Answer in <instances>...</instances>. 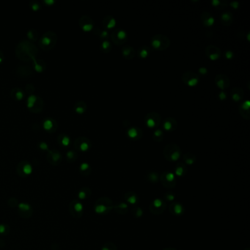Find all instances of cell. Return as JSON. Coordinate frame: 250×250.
Instances as JSON below:
<instances>
[{"mask_svg": "<svg viewBox=\"0 0 250 250\" xmlns=\"http://www.w3.org/2000/svg\"><path fill=\"white\" fill-rule=\"evenodd\" d=\"M87 197V194L85 192H84V191H82V192H79V194H78V197L80 199H82V200H84V199H85Z\"/></svg>", "mask_w": 250, "mask_h": 250, "instance_id": "c3c4849f", "label": "cell"}, {"mask_svg": "<svg viewBox=\"0 0 250 250\" xmlns=\"http://www.w3.org/2000/svg\"><path fill=\"white\" fill-rule=\"evenodd\" d=\"M163 250H178L176 249V248H172V247H167V248H164Z\"/></svg>", "mask_w": 250, "mask_h": 250, "instance_id": "6f0895ef", "label": "cell"}, {"mask_svg": "<svg viewBox=\"0 0 250 250\" xmlns=\"http://www.w3.org/2000/svg\"><path fill=\"white\" fill-rule=\"evenodd\" d=\"M205 53L206 56L212 61L218 60L222 55L221 49L214 45H208L206 46L205 49Z\"/></svg>", "mask_w": 250, "mask_h": 250, "instance_id": "9c48e42d", "label": "cell"}, {"mask_svg": "<svg viewBox=\"0 0 250 250\" xmlns=\"http://www.w3.org/2000/svg\"><path fill=\"white\" fill-rule=\"evenodd\" d=\"M230 5L231 6V7H233V8H234V9H238L239 7L240 3L239 2L233 1L230 3Z\"/></svg>", "mask_w": 250, "mask_h": 250, "instance_id": "bcb514c9", "label": "cell"}, {"mask_svg": "<svg viewBox=\"0 0 250 250\" xmlns=\"http://www.w3.org/2000/svg\"><path fill=\"white\" fill-rule=\"evenodd\" d=\"M15 95H16V98H17L19 100L21 99V98H22L23 97V92H21V91L17 92Z\"/></svg>", "mask_w": 250, "mask_h": 250, "instance_id": "681fc988", "label": "cell"}, {"mask_svg": "<svg viewBox=\"0 0 250 250\" xmlns=\"http://www.w3.org/2000/svg\"><path fill=\"white\" fill-rule=\"evenodd\" d=\"M167 208V202L161 198H155L150 203L149 209L154 215H161Z\"/></svg>", "mask_w": 250, "mask_h": 250, "instance_id": "5b68a950", "label": "cell"}, {"mask_svg": "<svg viewBox=\"0 0 250 250\" xmlns=\"http://www.w3.org/2000/svg\"><path fill=\"white\" fill-rule=\"evenodd\" d=\"M187 173V167L184 163H178L174 169V175L178 177H184Z\"/></svg>", "mask_w": 250, "mask_h": 250, "instance_id": "603a6c76", "label": "cell"}, {"mask_svg": "<svg viewBox=\"0 0 250 250\" xmlns=\"http://www.w3.org/2000/svg\"><path fill=\"white\" fill-rule=\"evenodd\" d=\"M32 166H31L30 164H26L23 167V172H24L25 174L27 175H29L31 172H32Z\"/></svg>", "mask_w": 250, "mask_h": 250, "instance_id": "8d00e7d4", "label": "cell"}, {"mask_svg": "<svg viewBox=\"0 0 250 250\" xmlns=\"http://www.w3.org/2000/svg\"><path fill=\"white\" fill-rule=\"evenodd\" d=\"M200 19H201L202 24H203L205 27H208L213 26L214 22H215V19H214L213 15L207 11H205L202 13L201 16H200Z\"/></svg>", "mask_w": 250, "mask_h": 250, "instance_id": "9a60e30c", "label": "cell"}, {"mask_svg": "<svg viewBox=\"0 0 250 250\" xmlns=\"http://www.w3.org/2000/svg\"><path fill=\"white\" fill-rule=\"evenodd\" d=\"M90 141L85 138L82 139V142H81V143L79 145V148L81 150L87 151L88 149L90 148Z\"/></svg>", "mask_w": 250, "mask_h": 250, "instance_id": "4dcf8cb0", "label": "cell"}, {"mask_svg": "<svg viewBox=\"0 0 250 250\" xmlns=\"http://www.w3.org/2000/svg\"><path fill=\"white\" fill-rule=\"evenodd\" d=\"M181 78H182L183 82L189 87H195L200 82V78L198 75L192 70L184 72V74L181 76Z\"/></svg>", "mask_w": 250, "mask_h": 250, "instance_id": "52a82bcc", "label": "cell"}, {"mask_svg": "<svg viewBox=\"0 0 250 250\" xmlns=\"http://www.w3.org/2000/svg\"><path fill=\"white\" fill-rule=\"evenodd\" d=\"M114 202L111 199L102 197L97 202L95 206V211L98 214H108L113 210Z\"/></svg>", "mask_w": 250, "mask_h": 250, "instance_id": "3957f363", "label": "cell"}, {"mask_svg": "<svg viewBox=\"0 0 250 250\" xmlns=\"http://www.w3.org/2000/svg\"><path fill=\"white\" fill-rule=\"evenodd\" d=\"M178 127V122L174 117H166L162 122V128L167 131H174Z\"/></svg>", "mask_w": 250, "mask_h": 250, "instance_id": "8fae6325", "label": "cell"}, {"mask_svg": "<svg viewBox=\"0 0 250 250\" xmlns=\"http://www.w3.org/2000/svg\"><path fill=\"white\" fill-rule=\"evenodd\" d=\"M103 27L105 29V30L107 29H111L115 28L116 26V20L115 19L112 15H107L104 17L103 19Z\"/></svg>", "mask_w": 250, "mask_h": 250, "instance_id": "44dd1931", "label": "cell"}, {"mask_svg": "<svg viewBox=\"0 0 250 250\" xmlns=\"http://www.w3.org/2000/svg\"><path fill=\"white\" fill-rule=\"evenodd\" d=\"M101 250H117V247L114 243L107 242L102 247Z\"/></svg>", "mask_w": 250, "mask_h": 250, "instance_id": "d6a6232c", "label": "cell"}, {"mask_svg": "<svg viewBox=\"0 0 250 250\" xmlns=\"http://www.w3.org/2000/svg\"><path fill=\"white\" fill-rule=\"evenodd\" d=\"M249 109H250V102L249 100H246V101H244L241 104H240L239 107V113L244 119L247 120L249 119L250 117Z\"/></svg>", "mask_w": 250, "mask_h": 250, "instance_id": "5bb4252c", "label": "cell"}, {"mask_svg": "<svg viewBox=\"0 0 250 250\" xmlns=\"http://www.w3.org/2000/svg\"><path fill=\"white\" fill-rule=\"evenodd\" d=\"M144 121H145V125L147 128H149V129H155L160 125L161 117L160 115L157 112H150L145 115Z\"/></svg>", "mask_w": 250, "mask_h": 250, "instance_id": "8992f818", "label": "cell"}, {"mask_svg": "<svg viewBox=\"0 0 250 250\" xmlns=\"http://www.w3.org/2000/svg\"><path fill=\"white\" fill-rule=\"evenodd\" d=\"M220 19H221L222 24L224 25V26H230L233 23V15L230 11L224 12V13H222Z\"/></svg>", "mask_w": 250, "mask_h": 250, "instance_id": "7402d4cb", "label": "cell"}, {"mask_svg": "<svg viewBox=\"0 0 250 250\" xmlns=\"http://www.w3.org/2000/svg\"><path fill=\"white\" fill-rule=\"evenodd\" d=\"M41 41H42V43L43 45H45V46H48V45L51 43V39L46 36L43 37Z\"/></svg>", "mask_w": 250, "mask_h": 250, "instance_id": "ab89813d", "label": "cell"}, {"mask_svg": "<svg viewBox=\"0 0 250 250\" xmlns=\"http://www.w3.org/2000/svg\"><path fill=\"white\" fill-rule=\"evenodd\" d=\"M159 177L160 176L159 175L158 172H154V171H150L147 174L146 178L147 180L150 181L152 184H156L159 181Z\"/></svg>", "mask_w": 250, "mask_h": 250, "instance_id": "484cf974", "label": "cell"}, {"mask_svg": "<svg viewBox=\"0 0 250 250\" xmlns=\"http://www.w3.org/2000/svg\"><path fill=\"white\" fill-rule=\"evenodd\" d=\"M100 37L102 39H105V38H107L108 37H109V33H108V31L107 30H105V29H104V30L101 31V33H100Z\"/></svg>", "mask_w": 250, "mask_h": 250, "instance_id": "f35d334b", "label": "cell"}, {"mask_svg": "<svg viewBox=\"0 0 250 250\" xmlns=\"http://www.w3.org/2000/svg\"><path fill=\"white\" fill-rule=\"evenodd\" d=\"M45 2L49 5H52V4L54 3V0H45Z\"/></svg>", "mask_w": 250, "mask_h": 250, "instance_id": "11a10c76", "label": "cell"}, {"mask_svg": "<svg viewBox=\"0 0 250 250\" xmlns=\"http://www.w3.org/2000/svg\"><path fill=\"white\" fill-rule=\"evenodd\" d=\"M224 56H225L226 59H227V60H232L234 57V53L233 51H226L225 53H224Z\"/></svg>", "mask_w": 250, "mask_h": 250, "instance_id": "74e56055", "label": "cell"}, {"mask_svg": "<svg viewBox=\"0 0 250 250\" xmlns=\"http://www.w3.org/2000/svg\"><path fill=\"white\" fill-rule=\"evenodd\" d=\"M153 138L155 142H160L164 139V132L161 129H155L153 132Z\"/></svg>", "mask_w": 250, "mask_h": 250, "instance_id": "83f0119b", "label": "cell"}, {"mask_svg": "<svg viewBox=\"0 0 250 250\" xmlns=\"http://www.w3.org/2000/svg\"><path fill=\"white\" fill-rule=\"evenodd\" d=\"M169 210L172 215L176 216H182L185 213L184 206L178 202H171L170 206H169Z\"/></svg>", "mask_w": 250, "mask_h": 250, "instance_id": "7c38bea8", "label": "cell"}, {"mask_svg": "<svg viewBox=\"0 0 250 250\" xmlns=\"http://www.w3.org/2000/svg\"><path fill=\"white\" fill-rule=\"evenodd\" d=\"M164 200L166 202H174L175 199H176V194H175L173 192H167L164 194Z\"/></svg>", "mask_w": 250, "mask_h": 250, "instance_id": "1f68e13d", "label": "cell"}, {"mask_svg": "<svg viewBox=\"0 0 250 250\" xmlns=\"http://www.w3.org/2000/svg\"><path fill=\"white\" fill-rule=\"evenodd\" d=\"M67 155H68V158H69V159H72L73 157H74V153H73L72 151H69V152L67 153Z\"/></svg>", "mask_w": 250, "mask_h": 250, "instance_id": "f5cc1de1", "label": "cell"}, {"mask_svg": "<svg viewBox=\"0 0 250 250\" xmlns=\"http://www.w3.org/2000/svg\"><path fill=\"white\" fill-rule=\"evenodd\" d=\"M53 159H54V160L55 161L58 160V159H60V155H59L58 153H54V154L53 155Z\"/></svg>", "mask_w": 250, "mask_h": 250, "instance_id": "816d5d0a", "label": "cell"}, {"mask_svg": "<svg viewBox=\"0 0 250 250\" xmlns=\"http://www.w3.org/2000/svg\"><path fill=\"white\" fill-rule=\"evenodd\" d=\"M150 46L157 51H164L170 47V40L165 35H155L150 39Z\"/></svg>", "mask_w": 250, "mask_h": 250, "instance_id": "7a4b0ae2", "label": "cell"}, {"mask_svg": "<svg viewBox=\"0 0 250 250\" xmlns=\"http://www.w3.org/2000/svg\"><path fill=\"white\" fill-rule=\"evenodd\" d=\"M2 59L1 57H0V62H2Z\"/></svg>", "mask_w": 250, "mask_h": 250, "instance_id": "91938a15", "label": "cell"}, {"mask_svg": "<svg viewBox=\"0 0 250 250\" xmlns=\"http://www.w3.org/2000/svg\"><path fill=\"white\" fill-rule=\"evenodd\" d=\"M159 180L162 184L163 186L167 189H172L176 186L177 181L174 173L170 171H165L159 177Z\"/></svg>", "mask_w": 250, "mask_h": 250, "instance_id": "277c9868", "label": "cell"}, {"mask_svg": "<svg viewBox=\"0 0 250 250\" xmlns=\"http://www.w3.org/2000/svg\"><path fill=\"white\" fill-rule=\"evenodd\" d=\"M218 98H219V99L221 100V101H224V100L226 99L227 95H226L225 92H224V90H221V92L218 93Z\"/></svg>", "mask_w": 250, "mask_h": 250, "instance_id": "b9f144b4", "label": "cell"}, {"mask_svg": "<svg viewBox=\"0 0 250 250\" xmlns=\"http://www.w3.org/2000/svg\"><path fill=\"white\" fill-rule=\"evenodd\" d=\"M128 34L123 29H117L113 31L111 35V39L115 44L121 46L127 40Z\"/></svg>", "mask_w": 250, "mask_h": 250, "instance_id": "ba28073f", "label": "cell"}, {"mask_svg": "<svg viewBox=\"0 0 250 250\" xmlns=\"http://www.w3.org/2000/svg\"><path fill=\"white\" fill-rule=\"evenodd\" d=\"M198 72L201 75H206L208 74V69L206 67H200L198 69Z\"/></svg>", "mask_w": 250, "mask_h": 250, "instance_id": "f6af8a7d", "label": "cell"}, {"mask_svg": "<svg viewBox=\"0 0 250 250\" xmlns=\"http://www.w3.org/2000/svg\"><path fill=\"white\" fill-rule=\"evenodd\" d=\"M129 206L125 202H120L114 205L113 210L120 215H125L129 211Z\"/></svg>", "mask_w": 250, "mask_h": 250, "instance_id": "e0dca14e", "label": "cell"}, {"mask_svg": "<svg viewBox=\"0 0 250 250\" xmlns=\"http://www.w3.org/2000/svg\"><path fill=\"white\" fill-rule=\"evenodd\" d=\"M101 49L104 53H109L112 49L111 43L108 40H104L101 43Z\"/></svg>", "mask_w": 250, "mask_h": 250, "instance_id": "f546056e", "label": "cell"}, {"mask_svg": "<svg viewBox=\"0 0 250 250\" xmlns=\"http://www.w3.org/2000/svg\"><path fill=\"white\" fill-rule=\"evenodd\" d=\"M85 109H86V104L83 103V102H81L79 105H78L77 107H76V112L79 114L84 113Z\"/></svg>", "mask_w": 250, "mask_h": 250, "instance_id": "836d02e7", "label": "cell"}, {"mask_svg": "<svg viewBox=\"0 0 250 250\" xmlns=\"http://www.w3.org/2000/svg\"><path fill=\"white\" fill-rule=\"evenodd\" d=\"M35 101H36V97L34 95H31L30 96H29L28 101H27V106H28V107H32Z\"/></svg>", "mask_w": 250, "mask_h": 250, "instance_id": "e575fe53", "label": "cell"}, {"mask_svg": "<svg viewBox=\"0 0 250 250\" xmlns=\"http://www.w3.org/2000/svg\"><path fill=\"white\" fill-rule=\"evenodd\" d=\"M127 136L130 139H133V140L137 141L139 140L142 137L143 133L141 129L137 127H131L127 129L126 131Z\"/></svg>", "mask_w": 250, "mask_h": 250, "instance_id": "4fadbf2b", "label": "cell"}, {"mask_svg": "<svg viewBox=\"0 0 250 250\" xmlns=\"http://www.w3.org/2000/svg\"><path fill=\"white\" fill-rule=\"evenodd\" d=\"M184 161L187 165H192L196 162L197 157L192 153H187L184 155Z\"/></svg>", "mask_w": 250, "mask_h": 250, "instance_id": "d4e9b609", "label": "cell"}, {"mask_svg": "<svg viewBox=\"0 0 250 250\" xmlns=\"http://www.w3.org/2000/svg\"><path fill=\"white\" fill-rule=\"evenodd\" d=\"M80 169L82 171H86L90 169V165L87 163H82L80 166Z\"/></svg>", "mask_w": 250, "mask_h": 250, "instance_id": "7bdbcfd3", "label": "cell"}, {"mask_svg": "<svg viewBox=\"0 0 250 250\" xmlns=\"http://www.w3.org/2000/svg\"><path fill=\"white\" fill-rule=\"evenodd\" d=\"M163 155H164L166 160L170 161V162H176L180 158V147L176 143L168 144L164 147Z\"/></svg>", "mask_w": 250, "mask_h": 250, "instance_id": "6da1fadb", "label": "cell"}, {"mask_svg": "<svg viewBox=\"0 0 250 250\" xmlns=\"http://www.w3.org/2000/svg\"><path fill=\"white\" fill-rule=\"evenodd\" d=\"M244 250H250V249H249V248L247 247V248H245V249H244Z\"/></svg>", "mask_w": 250, "mask_h": 250, "instance_id": "680465c9", "label": "cell"}, {"mask_svg": "<svg viewBox=\"0 0 250 250\" xmlns=\"http://www.w3.org/2000/svg\"><path fill=\"white\" fill-rule=\"evenodd\" d=\"M19 207L21 210H29V206H28V205L24 204V203L19 204Z\"/></svg>", "mask_w": 250, "mask_h": 250, "instance_id": "7dc6e473", "label": "cell"}, {"mask_svg": "<svg viewBox=\"0 0 250 250\" xmlns=\"http://www.w3.org/2000/svg\"><path fill=\"white\" fill-rule=\"evenodd\" d=\"M124 200H125V202L127 204L130 205H136L138 203V202L139 201V196L132 191H129V192L125 193Z\"/></svg>", "mask_w": 250, "mask_h": 250, "instance_id": "2e32d148", "label": "cell"}, {"mask_svg": "<svg viewBox=\"0 0 250 250\" xmlns=\"http://www.w3.org/2000/svg\"><path fill=\"white\" fill-rule=\"evenodd\" d=\"M74 208H75V210H76V211L81 212L82 210H83V206H82V205L79 203V202H78V203H76V205H75Z\"/></svg>", "mask_w": 250, "mask_h": 250, "instance_id": "ee69618b", "label": "cell"}, {"mask_svg": "<svg viewBox=\"0 0 250 250\" xmlns=\"http://www.w3.org/2000/svg\"><path fill=\"white\" fill-rule=\"evenodd\" d=\"M150 53V49L147 46H141L137 51L138 57L141 59H146L147 57H148Z\"/></svg>", "mask_w": 250, "mask_h": 250, "instance_id": "cb8c5ba5", "label": "cell"}, {"mask_svg": "<svg viewBox=\"0 0 250 250\" xmlns=\"http://www.w3.org/2000/svg\"><path fill=\"white\" fill-rule=\"evenodd\" d=\"M62 145H65V146H67V145H69L70 143V139L68 136H65L63 137V138L62 139Z\"/></svg>", "mask_w": 250, "mask_h": 250, "instance_id": "60d3db41", "label": "cell"}, {"mask_svg": "<svg viewBox=\"0 0 250 250\" xmlns=\"http://www.w3.org/2000/svg\"><path fill=\"white\" fill-rule=\"evenodd\" d=\"M81 27L85 32H89L93 28V21L90 17L84 16L82 18L81 21Z\"/></svg>", "mask_w": 250, "mask_h": 250, "instance_id": "ffe728a7", "label": "cell"}, {"mask_svg": "<svg viewBox=\"0 0 250 250\" xmlns=\"http://www.w3.org/2000/svg\"><path fill=\"white\" fill-rule=\"evenodd\" d=\"M131 214L136 218H141L143 216V210L141 207H134L131 210Z\"/></svg>", "mask_w": 250, "mask_h": 250, "instance_id": "f1b7e54d", "label": "cell"}, {"mask_svg": "<svg viewBox=\"0 0 250 250\" xmlns=\"http://www.w3.org/2000/svg\"><path fill=\"white\" fill-rule=\"evenodd\" d=\"M211 5L217 9H223L227 7L228 2L224 0H212Z\"/></svg>", "mask_w": 250, "mask_h": 250, "instance_id": "4316f807", "label": "cell"}, {"mask_svg": "<svg viewBox=\"0 0 250 250\" xmlns=\"http://www.w3.org/2000/svg\"><path fill=\"white\" fill-rule=\"evenodd\" d=\"M230 94H231L232 99L235 102L241 101L244 98V92L243 89L241 87H234L231 90Z\"/></svg>", "mask_w": 250, "mask_h": 250, "instance_id": "ac0fdd59", "label": "cell"}, {"mask_svg": "<svg viewBox=\"0 0 250 250\" xmlns=\"http://www.w3.org/2000/svg\"><path fill=\"white\" fill-rule=\"evenodd\" d=\"M52 126H53L52 121H51L50 119L46 120V121H44V123H43V127H44L45 129L49 130L50 129H52Z\"/></svg>", "mask_w": 250, "mask_h": 250, "instance_id": "d590c367", "label": "cell"}, {"mask_svg": "<svg viewBox=\"0 0 250 250\" xmlns=\"http://www.w3.org/2000/svg\"><path fill=\"white\" fill-rule=\"evenodd\" d=\"M5 226H4V225H0V233H4V232H5Z\"/></svg>", "mask_w": 250, "mask_h": 250, "instance_id": "9f6ffc18", "label": "cell"}, {"mask_svg": "<svg viewBox=\"0 0 250 250\" xmlns=\"http://www.w3.org/2000/svg\"><path fill=\"white\" fill-rule=\"evenodd\" d=\"M40 148L44 149V150L48 148V145H47V144L45 143V142H41L40 144Z\"/></svg>", "mask_w": 250, "mask_h": 250, "instance_id": "f907efd6", "label": "cell"}, {"mask_svg": "<svg viewBox=\"0 0 250 250\" xmlns=\"http://www.w3.org/2000/svg\"><path fill=\"white\" fill-rule=\"evenodd\" d=\"M32 9L34 10V11H37V9L39 8V5L38 4H34V5H32Z\"/></svg>", "mask_w": 250, "mask_h": 250, "instance_id": "db71d44e", "label": "cell"}, {"mask_svg": "<svg viewBox=\"0 0 250 250\" xmlns=\"http://www.w3.org/2000/svg\"><path fill=\"white\" fill-rule=\"evenodd\" d=\"M122 54L123 57L126 60H133L134 58L136 52L132 46L127 45L122 48Z\"/></svg>", "mask_w": 250, "mask_h": 250, "instance_id": "d6986e66", "label": "cell"}, {"mask_svg": "<svg viewBox=\"0 0 250 250\" xmlns=\"http://www.w3.org/2000/svg\"><path fill=\"white\" fill-rule=\"evenodd\" d=\"M214 82H215L216 85L221 90H224L225 89H227V88L229 87L230 84V82L228 76L227 75L222 74L216 75Z\"/></svg>", "mask_w": 250, "mask_h": 250, "instance_id": "30bf717a", "label": "cell"}]
</instances>
